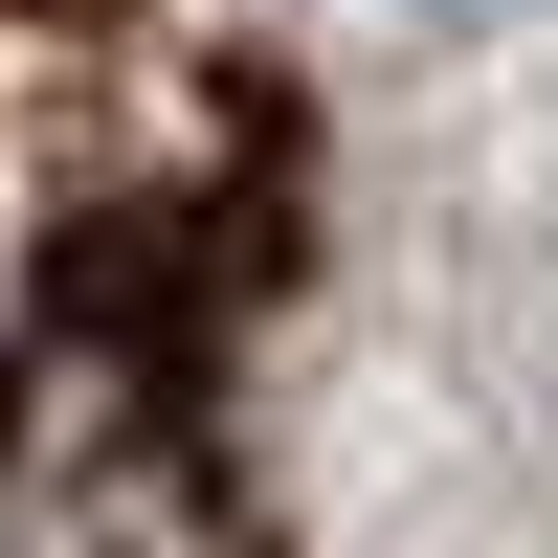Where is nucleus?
I'll use <instances>...</instances> for the list:
<instances>
[{
  "instance_id": "nucleus-1",
  "label": "nucleus",
  "mask_w": 558,
  "mask_h": 558,
  "mask_svg": "<svg viewBox=\"0 0 558 558\" xmlns=\"http://www.w3.org/2000/svg\"><path fill=\"white\" fill-rule=\"evenodd\" d=\"M425 23H492V0H425Z\"/></svg>"
}]
</instances>
